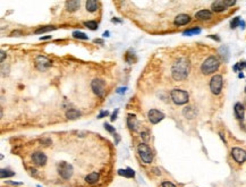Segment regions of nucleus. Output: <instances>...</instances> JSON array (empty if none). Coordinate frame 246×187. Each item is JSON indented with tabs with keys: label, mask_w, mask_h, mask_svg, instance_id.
<instances>
[{
	"label": "nucleus",
	"mask_w": 246,
	"mask_h": 187,
	"mask_svg": "<svg viewBox=\"0 0 246 187\" xmlns=\"http://www.w3.org/2000/svg\"><path fill=\"white\" fill-rule=\"evenodd\" d=\"M222 84H223V81H222L221 75H215L210 81L211 92H212L213 94H215V96L220 94V92H221V90H222Z\"/></svg>",
	"instance_id": "obj_6"
},
{
	"label": "nucleus",
	"mask_w": 246,
	"mask_h": 187,
	"mask_svg": "<svg viewBox=\"0 0 246 187\" xmlns=\"http://www.w3.org/2000/svg\"><path fill=\"white\" fill-rule=\"evenodd\" d=\"M239 26H240V28H245V22H243V21H240V23H239Z\"/></svg>",
	"instance_id": "obj_42"
},
{
	"label": "nucleus",
	"mask_w": 246,
	"mask_h": 187,
	"mask_svg": "<svg viewBox=\"0 0 246 187\" xmlns=\"http://www.w3.org/2000/svg\"><path fill=\"white\" fill-rule=\"evenodd\" d=\"M118 175H119V176L126 177V178H133V177L135 176V173H134L133 169L127 168V169H119L118 170Z\"/></svg>",
	"instance_id": "obj_22"
},
{
	"label": "nucleus",
	"mask_w": 246,
	"mask_h": 187,
	"mask_svg": "<svg viewBox=\"0 0 246 187\" xmlns=\"http://www.w3.org/2000/svg\"><path fill=\"white\" fill-rule=\"evenodd\" d=\"M153 171H154V173H157V175H160V173H160V171H159L158 169H157V168H154V169H153Z\"/></svg>",
	"instance_id": "obj_48"
},
{
	"label": "nucleus",
	"mask_w": 246,
	"mask_h": 187,
	"mask_svg": "<svg viewBox=\"0 0 246 187\" xmlns=\"http://www.w3.org/2000/svg\"><path fill=\"white\" fill-rule=\"evenodd\" d=\"M246 67V61H239L238 64L234 66V71H242L244 68Z\"/></svg>",
	"instance_id": "obj_29"
},
{
	"label": "nucleus",
	"mask_w": 246,
	"mask_h": 187,
	"mask_svg": "<svg viewBox=\"0 0 246 187\" xmlns=\"http://www.w3.org/2000/svg\"><path fill=\"white\" fill-rule=\"evenodd\" d=\"M103 36H107V38H108V36H109V32H108V31H107V32H105V33H103Z\"/></svg>",
	"instance_id": "obj_49"
},
{
	"label": "nucleus",
	"mask_w": 246,
	"mask_h": 187,
	"mask_svg": "<svg viewBox=\"0 0 246 187\" xmlns=\"http://www.w3.org/2000/svg\"><path fill=\"white\" fill-rule=\"evenodd\" d=\"M111 22H113V23H121V21L117 19V18H113V19H111Z\"/></svg>",
	"instance_id": "obj_44"
},
{
	"label": "nucleus",
	"mask_w": 246,
	"mask_h": 187,
	"mask_svg": "<svg viewBox=\"0 0 246 187\" xmlns=\"http://www.w3.org/2000/svg\"><path fill=\"white\" fill-rule=\"evenodd\" d=\"M191 22V17L186 14H180L178 16H176L175 21H174V24L177 25V26H182V25H186Z\"/></svg>",
	"instance_id": "obj_13"
},
{
	"label": "nucleus",
	"mask_w": 246,
	"mask_h": 187,
	"mask_svg": "<svg viewBox=\"0 0 246 187\" xmlns=\"http://www.w3.org/2000/svg\"><path fill=\"white\" fill-rule=\"evenodd\" d=\"M84 25L88 28L92 30V31H95V30H98V23H96L95 21H88V22H85Z\"/></svg>",
	"instance_id": "obj_26"
},
{
	"label": "nucleus",
	"mask_w": 246,
	"mask_h": 187,
	"mask_svg": "<svg viewBox=\"0 0 246 187\" xmlns=\"http://www.w3.org/2000/svg\"><path fill=\"white\" fill-rule=\"evenodd\" d=\"M5 56H6V52H5V51H1V63H4Z\"/></svg>",
	"instance_id": "obj_41"
},
{
	"label": "nucleus",
	"mask_w": 246,
	"mask_h": 187,
	"mask_svg": "<svg viewBox=\"0 0 246 187\" xmlns=\"http://www.w3.org/2000/svg\"><path fill=\"white\" fill-rule=\"evenodd\" d=\"M113 137L116 138V141H115V143H116V144H118V143H119V141H120L119 135H118V134H116V133H115V134H113Z\"/></svg>",
	"instance_id": "obj_37"
},
{
	"label": "nucleus",
	"mask_w": 246,
	"mask_h": 187,
	"mask_svg": "<svg viewBox=\"0 0 246 187\" xmlns=\"http://www.w3.org/2000/svg\"><path fill=\"white\" fill-rule=\"evenodd\" d=\"M80 8V1H75V0H70V1H66V9L70 13L76 11Z\"/></svg>",
	"instance_id": "obj_18"
},
{
	"label": "nucleus",
	"mask_w": 246,
	"mask_h": 187,
	"mask_svg": "<svg viewBox=\"0 0 246 187\" xmlns=\"http://www.w3.org/2000/svg\"><path fill=\"white\" fill-rule=\"evenodd\" d=\"M218 52H219V55H220V57H221L222 59H223V61H228V59H229V49H228V47H226V46L220 47V48H219V50H218Z\"/></svg>",
	"instance_id": "obj_20"
},
{
	"label": "nucleus",
	"mask_w": 246,
	"mask_h": 187,
	"mask_svg": "<svg viewBox=\"0 0 246 187\" xmlns=\"http://www.w3.org/2000/svg\"><path fill=\"white\" fill-rule=\"evenodd\" d=\"M201 33V28L195 27V28H191V30H187L183 33L184 35L190 36V35H196V34H200Z\"/></svg>",
	"instance_id": "obj_24"
},
{
	"label": "nucleus",
	"mask_w": 246,
	"mask_h": 187,
	"mask_svg": "<svg viewBox=\"0 0 246 187\" xmlns=\"http://www.w3.org/2000/svg\"><path fill=\"white\" fill-rule=\"evenodd\" d=\"M245 92H246V88H245Z\"/></svg>",
	"instance_id": "obj_51"
},
{
	"label": "nucleus",
	"mask_w": 246,
	"mask_h": 187,
	"mask_svg": "<svg viewBox=\"0 0 246 187\" xmlns=\"http://www.w3.org/2000/svg\"><path fill=\"white\" fill-rule=\"evenodd\" d=\"M238 77H239V78H243V77H244V75H243V73H239Z\"/></svg>",
	"instance_id": "obj_50"
},
{
	"label": "nucleus",
	"mask_w": 246,
	"mask_h": 187,
	"mask_svg": "<svg viewBox=\"0 0 246 187\" xmlns=\"http://www.w3.org/2000/svg\"><path fill=\"white\" fill-rule=\"evenodd\" d=\"M73 36L75 39H81V40H88V36L83 32H80V31H75L73 32Z\"/></svg>",
	"instance_id": "obj_28"
},
{
	"label": "nucleus",
	"mask_w": 246,
	"mask_h": 187,
	"mask_svg": "<svg viewBox=\"0 0 246 187\" xmlns=\"http://www.w3.org/2000/svg\"><path fill=\"white\" fill-rule=\"evenodd\" d=\"M137 151H138V154H140L141 159L143 160L145 163H151L152 160H153V153H152V150L150 148L146 143H141L137 148Z\"/></svg>",
	"instance_id": "obj_4"
},
{
	"label": "nucleus",
	"mask_w": 246,
	"mask_h": 187,
	"mask_svg": "<svg viewBox=\"0 0 246 187\" xmlns=\"http://www.w3.org/2000/svg\"><path fill=\"white\" fill-rule=\"evenodd\" d=\"M125 91H126V87H120L117 90V93H125Z\"/></svg>",
	"instance_id": "obj_40"
},
{
	"label": "nucleus",
	"mask_w": 246,
	"mask_h": 187,
	"mask_svg": "<svg viewBox=\"0 0 246 187\" xmlns=\"http://www.w3.org/2000/svg\"><path fill=\"white\" fill-rule=\"evenodd\" d=\"M195 17L196 19H200V21H207V19H211L212 18V13L207 9H202V10L197 11L195 14Z\"/></svg>",
	"instance_id": "obj_16"
},
{
	"label": "nucleus",
	"mask_w": 246,
	"mask_h": 187,
	"mask_svg": "<svg viewBox=\"0 0 246 187\" xmlns=\"http://www.w3.org/2000/svg\"><path fill=\"white\" fill-rule=\"evenodd\" d=\"M195 110L192 108V107H187L186 109L184 110V115L187 117V118H193L194 116H195Z\"/></svg>",
	"instance_id": "obj_27"
},
{
	"label": "nucleus",
	"mask_w": 246,
	"mask_h": 187,
	"mask_svg": "<svg viewBox=\"0 0 246 187\" xmlns=\"http://www.w3.org/2000/svg\"><path fill=\"white\" fill-rule=\"evenodd\" d=\"M94 42L95 43H101V44H102V43H103V40H101V39H95Z\"/></svg>",
	"instance_id": "obj_43"
},
{
	"label": "nucleus",
	"mask_w": 246,
	"mask_h": 187,
	"mask_svg": "<svg viewBox=\"0 0 246 187\" xmlns=\"http://www.w3.org/2000/svg\"><path fill=\"white\" fill-rule=\"evenodd\" d=\"M225 4L227 7H229V6H234L236 4V1H227V0H225Z\"/></svg>",
	"instance_id": "obj_36"
},
{
	"label": "nucleus",
	"mask_w": 246,
	"mask_h": 187,
	"mask_svg": "<svg viewBox=\"0 0 246 187\" xmlns=\"http://www.w3.org/2000/svg\"><path fill=\"white\" fill-rule=\"evenodd\" d=\"M85 7H86V10L90 11V13H94V11L98 10L99 8V2L96 0H88L86 4H85Z\"/></svg>",
	"instance_id": "obj_17"
},
{
	"label": "nucleus",
	"mask_w": 246,
	"mask_h": 187,
	"mask_svg": "<svg viewBox=\"0 0 246 187\" xmlns=\"http://www.w3.org/2000/svg\"><path fill=\"white\" fill-rule=\"evenodd\" d=\"M234 111H235V116L237 119L242 120L244 119V115H245V108L240 102H237L234 107Z\"/></svg>",
	"instance_id": "obj_15"
},
{
	"label": "nucleus",
	"mask_w": 246,
	"mask_h": 187,
	"mask_svg": "<svg viewBox=\"0 0 246 187\" xmlns=\"http://www.w3.org/2000/svg\"><path fill=\"white\" fill-rule=\"evenodd\" d=\"M107 116H109V111H108V110H103V111H101V112L98 115V119H101V118L107 117Z\"/></svg>",
	"instance_id": "obj_32"
},
{
	"label": "nucleus",
	"mask_w": 246,
	"mask_h": 187,
	"mask_svg": "<svg viewBox=\"0 0 246 187\" xmlns=\"http://www.w3.org/2000/svg\"><path fill=\"white\" fill-rule=\"evenodd\" d=\"M240 126H242V128H243V129H244V131L246 132V121H245V123L240 124Z\"/></svg>",
	"instance_id": "obj_45"
},
{
	"label": "nucleus",
	"mask_w": 246,
	"mask_h": 187,
	"mask_svg": "<svg viewBox=\"0 0 246 187\" xmlns=\"http://www.w3.org/2000/svg\"><path fill=\"white\" fill-rule=\"evenodd\" d=\"M32 160H33V162L35 165H38V166H44L47 163V155L42 152H34L33 154H32Z\"/></svg>",
	"instance_id": "obj_11"
},
{
	"label": "nucleus",
	"mask_w": 246,
	"mask_h": 187,
	"mask_svg": "<svg viewBox=\"0 0 246 187\" xmlns=\"http://www.w3.org/2000/svg\"><path fill=\"white\" fill-rule=\"evenodd\" d=\"M15 175V173L10 171V170L7 169H1L0 170V177L4 179V178H8V177H13Z\"/></svg>",
	"instance_id": "obj_25"
},
{
	"label": "nucleus",
	"mask_w": 246,
	"mask_h": 187,
	"mask_svg": "<svg viewBox=\"0 0 246 187\" xmlns=\"http://www.w3.org/2000/svg\"><path fill=\"white\" fill-rule=\"evenodd\" d=\"M209 38H210V39H213V40H215V41H220V38H219V36H217V35H209Z\"/></svg>",
	"instance_id": "obj_38"
},
{
	"label": "nucleus",
	"mask_w": 246,
	"mask_h": 187,
	"mask_svg": "<svg viewBox=\"0 0 246 187\" xmlns=\"http://www.w3.org/2000/svg\"><path fill=\"white\" fill-rule=\"evenodd\" d=\"M99 178H100V175H99L98 173H88V176L85 177V180H86V183L93 185V184L98 183Z\"/></svg>",
	"instance_id": "obj_19"
},
{
	"label": "nucleus",
	"mask_w": 246,
	"mask_h": 187,
	"mask_svg": "<svg viewBox=\"0 0 246 187\" xmlns=\"http://www.w3.org/2000/svg\"><path fill=\"white\" fill-rule=\"evenodd\" d=\"M56 30V26H44V27H40L38 30H35V34H41V33H46L50 32V31H53Z\"/></svg>",
	"instance_id": "obj_23"
},
{
	"label": "nucleus",
	"mask_w": 246,
	"mask_h": 187,
	"mask_svg": "<svg viewBox=\"0 0 246 187\" xmlns=\"http://www.w3.org/2000/svg\"><path fill=\"white\" fill-rule=\"evenodd\" d=\"M190 73V61L186 58H179L172 65L171 75L175 81H184Z\"/></svg>",
	"instance_id": "obj_1"
},
{
	"label": "nucleus",
	"mask_w": 246,
	"mask_h": 187,
	"mask_svg": "<svg viewBox=\"0 0 246 187\" xmlns=\"http://www.w3.org/2000/svg\"><path fill=\"white\" fill-rule=\"evenodd\" d=\"M127 125H128V128L130 131H137V126H138V121H137V118L135 115H132V113H128L127 115Z\"/></svg>",
	"instance_id": "obj_12"
},
{
	"label": "nucleus",
	"mask_w": 246,
	"mask_h": 187,
	"mask_svg": "<svg viewBox=\"0 0 246 187\" xmlns=\"http://www.w3.org/2000/svg\"><path fill=\"white\" fill-rule=\"evenodd\" d=\"M219 66H220V63H219L218 58L211 56L203 61V64L201 66V71H202L204 75L213 74L215 71H218Z\"/></svg>",
	"instance_id": "obj_2"
},
{
	"label": "nucleus",
	"mask_w": 246,
	"mask_h": 187,
	"mask_svg": "<svg viewBox=\"0 0 246 187\" xmlns=\"http://www.w3.org/2000/svg\"><path fill=\"white\" fill-rule=\"evenodd\" d=\"M170 96H171V100L174 101V103L178 104V106L187 103L188 99H190L188 93L186 91H184V90H180V88H174L171 93H170Z\"/></svg>",
	"instance_id": "obj_3"
},
{
	"label": "nucleus",
	"mask_w": 246,
	"mask_h": 187,
	"mask_svg": "<svg viewBox=\"0 0 246 187\" xmlns=\"http://www.w3.org/2000/svg\"><path fill=\"white\" fill-rule=\"evenodd\" d=\"M103 126H105V129L107 132H109V133H113V134H115V133H116V129H115V127H113V126H111V125H109V124L105 123V125H103Z\"/></svg>",
	"instance_id": "obj_31"
},
{
	"label": "nucleus",
	"mask_w": 246,
	"mask_h": 187,
	"mask_svg": "<svg viewBox=\"0 0 246 187\" xmlns=\"http://www.w3.org/2000/svg\"><path fill=\"white\" fill-rule=\"evenodd\" d=\"M117 113H118V109H116V111L113 113V116L110 117V120H111V121H115V120L117 119Z\"/></svg>",
	"instance_id": "obj_34"
},
{
	"label": "nucleus",
	"mask_w": 246,
	"mask_h": 187,
	"mask_svg": "<svg viewBox=\"0 0 246 187\" xmlns=\"http://www.w3.org/2000/svg\"><path fill=\"white\" fill-rule=\"evenodd\" d=\"M58 173H59L61 178H64V179H69L70 177L73 176L74 169H73V166H72L70 163L61 161V162L58 165Z\"/></svg>",
	"instance_id": "obj_5"
},
{
	"label": "nucleus",
	"mask_w": 246,
	"mask_h": 187,
	"mask_svg": "<svg viewBox=\"0 0 246 187\" xmlns=\"http://www.w3.org/2000/svg\"><path fill=\"white\" fill-rule=\"evenodd\" d=\"M232 155L236 162L243 163L246 161V151L240 148H234L232 150Z\"/></svg>",
	"instance_id": "obj_10"
},
{
	"label": "nucleus",
	"mask_w": 246,
	"mask_h": 187,
	"mask_svg": "<svg viewBox=\"0 0 246 187\" xmlns=\"http://www.w3.org/2000/svg\"><path fill=\"white\" fill-rule=\"evenodd\" d=\"M81 116V112L76 109H69L66 111V117L67 119H70V120H74V119H77L78 117Z\"/></svg>",
	"instance_id": "obj_21"
},
{
	"label": "nucleus",
	"mask_w": 246,
	"mask_h": 187,
	"mask_svg": "<svg viewBox=\"0 0 246 187\" xmlns=\"http://www.w3.org/2000/svg\"><path fill=\"white\" fill-rule=\"evenodd\" d=\"M162 187H176V186L172 183H170V181H163L162 183Z\"/></svg>",
	"instance_id": "obj_33"
},
{
	"label": "nucleus",
	"mask_w": 246,
	"mask_h": 187,
	"mask_svg": "<svg viewBox=\"0 0 246 187\" xmlns=\"http://www.w3.org/2000/svg\"><path fill=\"white\" fill-rule=\"evenodd\" d=\"M148 117H149V120L151 121V124L155 125V124L160 123V121L165 118V113L161 112V111H159V110H157V109H151V110H149Z\"/></svg>",
	"instance_id": "obj_9"
},
{
	"label": "nucleus",
	"mask_w": 246,
	"mask_h": 187,
	"mask_svg": "<svg viewBox=\"0 0 246 187\" xmlns=\"http://www.w3.org/2000/svg\"><path fill=\"white\" fill-rule=\"evenodd\" d=\"M18 34H22L21 31H14V32L11 33L10 35H11V36H15V35H16V36H19V35H18Z\"/></svg>",
	"instance_id": "obj_39"
},
{
	"label": "nucleus",
	"mask_w": 246,
	"mask_h": 187,
	"mask_svg": "<svg viewBox=\"0 0 246 187\" xmlns=\"http://www.w3.org/2000/svg\"><path fill=\"white\" fill-rule=\"evenodd\" d=\"M52 65V61L47 58L46 56H38L35 58V67L40 71H44L47 69H49Z\"/></svg>",
	"instance_id": "obj_7"
},
{
	"label": "nucleus",
	"mask_w": 246,
	"mask_h": 187,
	"mask_svg": "<svg viewBox=\"0 0 246 187\" xmlns=\"http://www.w3.org/2000/svg\"><path fill=\"white\" fill-rule=\"evenodd\" d=\"M50 38H51L50 35H48V36H41V38H40V40H47V39H50Z\"/></svg>",
	"instance_id": "obj_46"
},
{
	"label": "nucleus",
	"mask_w": 246,
	"mask_h": 187,
	"mask_svg": "<svg viewBox=\"0 0 246 187\" xmlns=\"http://www.w3.org/2000/svg\"><path fill=\"white\" fill-rule=\"evenodd\" d=\"M9 184H11V185H22V183H15V181H8Z\"/></svg>",
	"instance_id": "obj_47"
},
{
	"label": "nucleus",
	"mask_w": 246,
	"mask_h": 187,
	"mask_svg": "<svg viewBox=\"0 0 246 187\" xmlns=\"http://www.w3.org/2000/svg\"><path fill=\"white\" fill-rule=\"evenodd\" d=\"M211 8L215 13H221V11H225L227 9V6L225 4V0H217L215 2H212Z\"/></svg>",
	"instance_id": "obj_14"
},
{
	"label": "nucleus",
	"mask_w": 246,
	"mask_h": 187,
	"mask_svg": "<svg viewBox=\"0 0 246 187\" xmlns=\"http://www.w3.org/2000/svg\"><path fill=\"white\" fill-rule=\"evenodd\" d=\"M239 23H240V18L239 17H235L230 22V27L232 28H236L237 26H239Z\"/></svg>",
	"instance_id": "obj_30"
},
{
	"label": "nucleus",
	"mask_w": 246,
	"mask_h": 187,
	"mask_svg": "<svg viewBox=\"0 0 246 187\" xmlns=\"http://www.w3.org/2000/svg\"><path fill=\"white\" fill-rule=\"evenodd\" d=\"M141 136H142V137L144 138V141L146 142L149 140V134L148 133H146V132H143V133H142V134H141Z\"/></svg>",
	"instance_id": "obj_35"
},
{
	"label": "nucleus",
	"mask_w": 246,
	"mask_h": 187,
	"mask_svg": "<svg viewBox=\"0 0 246 187\" xmlns=\"http://www.w3.org/2000/svg\"><path fill=\"white\" fill-rule=\"evenodd\" d=\"M91 87L94 92V94H96L98 96L102 98L103 94H105V83L103 79L101 78H95L93 79L91 83Z\"/></svg>",
	"instance_id": "obj_8"
}]
</instances>
